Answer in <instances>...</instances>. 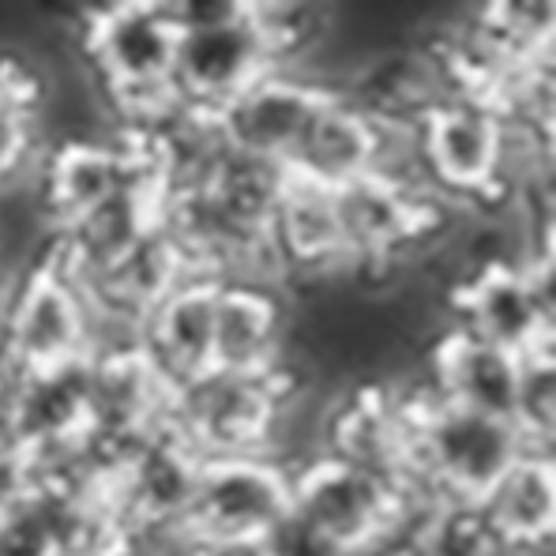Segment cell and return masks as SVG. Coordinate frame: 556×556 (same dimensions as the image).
<instances>
[{
  "label": "cell",
  "mask_w": 556,
  "mask_h": 556,
  "mask_svg": "<svg viewBox=\"0 0 556 556\" xmlns=\"http://www.w3.org/2000/svg\"><path fill=\"white\" fill-rule=\"evenodd\" d=\"M290 519L342 556H380L429 515L414 511L395 481L316 452L290 466Z\"/></svg>",
  "instance_id": "1"
},
{
  "label": "cell",
  "mask_w": 556,
  "mask_h": 556,
  "mask_svg": "<svg viewBox=\"0 0 556 556\" xmlns=\"http://www.w3.org/2000/svg\"><path fill=\"white\" fill-rule=\"evenodd\" d=\"M181 42L174 61V91L188 113L215 117L218 110L249 91L267 72H278L264 49L249 4L207 0V4H169Z\"/></svg>",
  "instance_id": "2"
},
{
  "label": "cell",
  "mask_w": 556,
  "mask_h": 556,
  "mask_svg": "<svg viewBox=\"0 0 556 556\" xmlns=\"http://www.w3.org/2000/svg\"><path fill=\"white\" fill-rule=\"evenodd\" d=\"M91 346L94 320L84 290L49 252L0 308V365L20 376L61 372L91 362Z\"/></svg>",
  "instance_id": "3"
},
{
  "label": "cell",
  "mask_w": 556,
  "mask_h": 556,
  "mask_svg": "<svg viewBox=\"0 0 556 556\" xmlns=\"http://www.w3.org/2000/svg\"><path fill=\"white\" fill-rule=\"evenodd\" d=\"M444 324L508 354L553 346V252L527 264H481L444 290Z\"/></svg>",
  "instance_id": "4"
},
{
  "label": "cell",
  "mask_w": 556,
  "mask_h": 556,
  "mask_svg": "<svg viewBox=\"0 0 556 556\" xmlns=\"http://www.w3.org/2000/svg\"><path fill=\"white\" fill-rule=\"evenodd\" d=\"M290 519V466L271 455L203 459L185 511V545H264Z\"/></svg>",
  "instance_id": "5"
},
{
  "label": "cell",
  "mask_w": 556,
  "mask_h": 556,
  "mask_svg": "<svg viewBox=\"0 0 556 556\" xmlns=\"http://www.w3.org/2000/svg\"><path fill=\"white\" fill-rule=\"evenodd\" d=\"M177 30L169 4H113L84 15L79 56L102 94L174 84Z\"/></svg>",
  "instance_id": "6"
},
{
  "label": "cell",
  "mask_w": 556,
  "mask_h": 556,
  "mask_svg": "<svg viewBox=\"0 0 556 556\" xmlns=\"http://www.w3.org/2000/svg\"><path fill=\"white\" fill-rule=\"evenodd\" d=\"M327 94L331 87L316 84L301 72H267L211 121L230 154L286 169Z\"/></svg>",
  "instance_id": "7"
},
{
  "label": "cell",
  "mask_w": 556,
  "mask_h": 556,
  "mask_svg": "<svg viewBox=\"0 0 556 556\" xmlns=\"http://www.w3.org/2000/svg\"><path fill=\"white\" fill-rule=\"evenodd\" d=\"M421 376L432 399L481 417L515 425V395H519L522 357L501 346L473 339L459 327L444 324L425 346Z\"/></svg>",
  "instance_id": "8"
},
{
  "label": "cell",
  "mask_w": 556,
  "mask_h": 556,
  "mask_svg": "<svg viewBox=\"0 0 556 556\" xmlns=\"http://www.w3.org/2000/svg\"><path fill=\"white\" fill-rule=\"evenodd\" d=\"M395 128L399 125L380 121L350 94L331 91L316 110L313 125L305 128L282 174L320 188H342L357 177H369L388 159Z\"/></svg>",
  "instance_id": "9"
},
{
  "label": "cell",
  "mask_w": 556,
  "mask_h": 556,
  "mask_svg": "<svg viewBox=\"0 0 556 556\" xmlns=\"http://www.w3.org/2000/svg\"><path fill=\"white\" fill-rule=\"evenodd\" d=\"M290 298L282 286L218 282L215 293V372L267 376L286 365Z\"/></svg>",
  "instance_id": "10"
},
{
  "label": "cell",
  "mask_w": 556,
  "mask_h": 556,
  "mask_svg": "<svg viewBox=\"0 0 556 556\" xmlns=\"http://www.w3.org/2000/svg\"><path fill=\"white\" fill-rule=\"evenodd\" d=\"M215 278H185L139 327V350L169 388L215 372Z\"/></svg>",
  "instance_id": "11"
},
{
  "label": "cell",
  "mask_w": 556,
  "mask_h": 556,
  "mask_svg": "<svg viewBox=\"0 0 556 556\" xmlns=\"http://www.w3.org/2000/svg\"><path fill=\"white\" fill-rule=\"evenodd\" d=\"M470 511L496 556H549L553 452H527Z\"/></svg>",
  "instance_id": "12"
},
{
  "label": "cell",
  "mask_w": 556,
  "mask_h": 556,
  "mask_svg": "<svg viewBox=\"0 0 556 556\" xmlns=\"http://www.w3.org/2000/svg\"><path fill=\"white\" fill-rule=\"evenodd\" d=\"M556 421V362L553 346L522 357L519 395H515V429L527 437L534 452H553Z\"/></svg>",
  "instance_id": "13"
}]
</instances>
